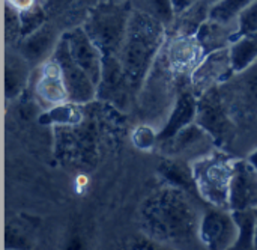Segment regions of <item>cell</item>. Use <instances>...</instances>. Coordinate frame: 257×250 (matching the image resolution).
Listing matches in <instances>:
<instances>
[{
	"label": "cell",
	"instance_id": "obj_1",
	"mask_svg": "<svg viewBox=\"0 0 257 250\" xmlns=\"http://www.w3.org/2000/svg\"><path fill=\"white\" fill-rule=\"evenodd\" d=\"M199 211L182 187L167 186L151 195L140 207V226L152 240L175 247L200 243Z\"/></svg>",
	"mask_w": 257,
	"mask_h": 250
},
{
	"label": "cell",
	"instance_id": "obj_15",
	"mask_svg": "<svg viewBox=\"0 0 257 250\" xmlns=\"http://www.w3.org/2000/svg\"><path fill=\"white\" fill-rule=\"evenodd\" d=\"M36 69H38V78L35 81L36 98L48 107H57L65 103H69L68 91L57 60L51 56L47 62H44Z\"/></svg>",
	"mask_w": 257,
	"mask_h": 250
},
{
	"label": "cell",
	"instance_id": "obj_21",
	"mask_svg": "<svg viewBox=\"0 0 257 250\" xmlns=\"http://www.w3.org/2000/svg\"><path fill=\"white\" fill-rule=\"evenodd\" d=\"M235 74L245 71L257 60V32L238 36L229 47Z\"/></svg>",
	"mask_w": 257,
	"mask_h": 250
},
{
	"label": "cell",
	"instance_id": "obj_19",
	"mask_svg": "<svg viewBox=\"0 0 257 250\" xmlns=\"http://www.w3.org/2000/svg\"><path fill=\"white\" fill-rule=\"evenodd\" d=\"M32 65L14 47L6 48L5 54V97L6 100L17 98L27 86Z\"/></svg>",
	"mask_w": 257,
	"mask_h": 250
},
{
	"label": "cell",
	"instance_id": "obj_12",
	"mask_svg": "<svg viewBox=\"0 0 257 250\" xmlns=\"http://www.w3.org/2000/svg\"><path fill=\"white\" fill-rule=\"evenodd\" d=\"M62 33L63 32L57 26H54L51 21H47L42 27H39L33 33L21 38L17 42V45H14V48L18 50L20 54L32 66L38 68L53 56L62 38Z\"/></svg>",
	"mask_w": 257,
	"mask_h": 250
},
{
	"label": "cell",
	"instance_id": "obj_13",
	"mask_svg": "<svg viewBox=\"0 0 257 250\" xmlns=\"http://www.w3.org/2000/svg\"><path fill=\"white\" fill-rule=\"evenodd\" d=\"M257 207V169L247 158H236L229 190V210Z\"/></svg>",
	"mask_w": 257,
	"mask_h": 250
},
{
	"label": "cell",
	"instance_id": "obj_31",
	"mask_svg": "<svg viewBox=\"0 0 257 250\" xmlns=\"http://www.w3.org/2000/svg\"><path fill=\"white\" fill-rule=\"evenodd\" d=\"M254 214H256V237H254V249H257V207L254 208Z\"/></svg>",
	"mask_w": 257,
	"mask_h": 250
},
{
	"label": "cell",
	"instance_id": "obj_22",
	"mask_svg": "<svg viewBox=\"0 0 257 250\" xmlns=\"http://www.w3.org/2000/svg\"><path fill=\"white\" fill-rule=\"evenodd\" d=\"M235 222L238 225L239 237L233 249H254V237H256V214L254 208L232 211Z\"/></svg>",
	"mask_w": 257,
	"mask_h": 250
},
{
	"label": "cell",
	"instance_id": "obj_9",
	"mask_svg": "<svg viewBox=\"0 0 257 250\" xmlns=\"http://www.w3.org/2000/svg\"><path fill=\"white\" fill-rule=\"evenodd\" d=\"M96 98L108 101L123 112H128L134 101H137V92L117 56H104Z\"/></svg>",
	"mask_w": 257,
	"mask_h": 250
},
{
	"label": "cell",
	"instance_id": "obj_26",
	"mask_svg": "<svg viewBox=\"0 0 257 250\" xmlns=\"http://www.w3.org/2000/svg\"><path fill=\"white\" fill-rule=\"evenodd\" d=\"M21 15L20 11L5 2V41L8 47L17 45L21 39Z\"/></svg>",
	"mask_w": 257,
	"mask_h": 250
},
{
	"label": "cell",
	"instance_id": "obj_10",
	"mask_svg": "<svg viewBox=\"0 0 257 250\" xmlns=\"http://www.w3.org/2000/svg\"><path fill=\"white\" fill-rule=\"evenodd\" d=\"M158 146L160 149L164 151L167 157L176 160L181 158L191 163L196 158L215 149L218 145L205 128H202L197 122H193L185 128H182L178 134H175L167 142L160 143Z\"/></svg>",
	"mask_w": 257,
	"mask_h": 250
},
{
	"label": "cell",
	"instance_id": "obj_24",
	"mask_svg": "<svg viewBox=\"0 0 257 250\" xmlns=\"http://www.w3.org/2000/svg\"><path fill=\"white\" fill-rule=\"evenodd\" d=\"M131 5L134 9H139L157 20H160L167 27L172 24V21L175 18L172 0H131Z\"/></svg>",
	"mask_w": 257,
	"mask_h": 250
},
{
	"label": "cell",
	"instance_id": "obj_25",
	"mask_svg": "<svg viewBox=\"0 0 257 250\" xmlns=\"http://www.w3.org/2000/svg\"><path fill=\"white\" fill-rule=\"evenodd\" d=\"M20 15H21V33H23L21 38L33 33L35 30H38L48 21L47 12L42 3H36L26 11H20Z\"/></svg>",
	"mask_w": 257,
	"mask_h": 250
},
{
	"label": "cell",
	"instance_id": "obj_20",
	"mask_svg": "<svg viewBox=\"0 0 257 250\" xmlns=\"http://www.w3.org/2000/svg\"><path fill=\"white\" fill-rule=\"evenodd\" d=\"M211 6L205 0H197L185 11L175 15L167 27L169 36H196L202 24L209 18Z\"/></svg>",
	"mask_w": 257,
	"mask_h": 250
},
{
	"label": "cell",
	"instance_id": "obj_23",
	"mask_svg": "<svg viewBox=\"0 0 257 250\" xmlns=\"http://www.w3.org/2000/svg\"><path fill=\"white\" fill-rule=\"evenodd\" d=\"M254 0H220L211 8L209 18L221 23H238L239 15Z\"/></svg>",
	"mask_w": 257,
	"mask_h": 250
},
{
	"label": "cell",
	"instance_id": "obj_7",
	"mask_svg": "<svg viewBox=\"0 0 257 250\" xmlns=\"http://www.w3.org/2000/svg\"><path fill=\"white\" fill-rule=\"evenodd\" d=\"M53 57L57 60L62 77L68 91V100L72 104H84L93 101L98 95L96 83L89 77V74L72 59L68 39L62 33V38L53 53Z\"/></svg>",
	"mask_w": 257,
	"mask_h": 250
},
{
	"label": "cell",
	"instance_id": "obj_8",
	"mask_svg": "<svg viewBox=\"0 0 257 250\" xmlns=\"http://www.w3.org/2000/svg\"><path fill=\"white\" fill-rule=\"evenodd\" d=\"M199 237L200 244L208 249H233L239 237L233 213L227 208L209 205L202 214Z\"/></svg>",
	"mask_w": 257,
	"mask_h": 250
},
{
	"label": "cell",
	"instance_id": "obj_32",
	"mask_svg": "<svg viewBox=\"0 0 257 250\" xmlns=\"http://www.w3.org/2000/svg\"><path fill=\"white\" fill-rule=\"evenodd\" d=\"M205 2H206V3H208V5H209L211 8H212V6H214L215 3H218L220 0H205Z\"/></svg>",
	"mask_w": 257,
	"mask_h": 250
},
{
	"label": "cell",
	"instance_id": "obj_16",
	"mask_svg": "<svg viewBox=\"0 0 257 250\" xmlns=\"http://www.w3.org/2000/svg\"><path fill=\"white\" fill-rule=\"evenodd\" d=\"M99 0H47L44 3L48 21L62 32L81 26L89 11Z\"/></svg>",
	"mask_w": 257,
	"mask_h": 250
},
{
	"label": "cell",
	"instance_id": "obj_3",
	"mask_svg": "<svg viewBox=\"0 0 257 250\" xmlns=\"http://www.w3.org/2000/svg\"><path fill=\"white\" fill-rule=\"evenodd\" d=\"M131 2L99 0L87 14L81 27L96 44L102 56H117L126 35Z\"/></svg>",
	"mask_w": 257,
	"mask_h": 250
},
{
	"label": "cell",
	"instance_id": "obj_29",
	"mask_svg": "<svg viewBox=\"0 0 257 250\" xmlns=\"http://www.w3.org/2000/svg\"><path fill=\"white\" fill-rule=\"evenodd\" d=\"M197 0H172V6H173V11H175V15L185 11L187 8H190L193 3H196Z\"/></svg>",
	"mask_w": 257,
	"mask_h": 250
},
{
	"label": "cell",
	"instance_id": "obj_18",
	"mask_svg": "<svg viewBox=\"0 0 257 250\" xmlns=\"http://www.w3.org/2000/svg\"><path fill=\"white\" fill-rule=\"evenodd\" d=\"M196 38L200 42L205 56L217 50L229 48L238 38V23H221L208 18L196 33Z\"/></svg>",
	"mask_w": 257,
	"mask_h": 250
},
{
	"label": "cell",
	"instance_id": "obj_27",
	"mask_svg": "<svg viewBox=\"0 0 257 250\" xmlns=\"http://www.w3.org/2000/svg\"><path fill=\"white\" fill-rule=\"evenodd\" d=\"M257 32V0H254L238 18V36Z\"/></svg>",
	"mask_w": 257,
	"mask_h": 250
},
{
	"label": "cell",
	"instance_id": "obj_34",
	"mask_svg": "<svg viewBox=\"0 0 257 250\" xmlns=\"http://www.w3.org/2000/svg\"><path fill=\"white\" fill-rule=\"evenodd\" d=\"M38 2H39V3H42V5H44V3H45V2H47V0H38Z\"/></svg>",
	"mask_w": 257,
	"mask_h": 250
},
{
	"label": "cell",
	"instance_id": "obj_2",
	"mask_svg": "<svg viewBox=\"0 0 257 250\" xmlns=\"http://www.w3.org/2000/svg\"><path fill=\"white\" fill-rule=\"evenodd\" d=\"M166 39L167 26L164 23L133 8L117 57L137 95Z\"/></svg>",
	"mask_w": 257,
	"mask_h": 250
},
{
	"label": "cell",
	"instance_id": "obj_14",
	"mask_svg": "<svg viewBox=\"0 0 257 250\" xmlns=\"http://www.w3.org/2000/svg\"><path fill=\"white\" fill-rule=\"evenodd\" d=\"M63 35L68 39L69 51L72 59L89 74V77L99 85L101 72H102V53L96 47V44L87 36L84 29L81 26L72 27L69 30H65Z\"/></svg>",
	"mask_w": 257,
	"mask_h": 250
},
{
	"label": "cell",
	"instance_id": "obj_17",
	"mask_svg": "<svg viewBox=\"0 0 257 250\" xmlns=\"http://www.w3.org/2000/svg\"><path fill=\"white\" fill-rule=\"evenodd\" d=\"M197 103H199V97L191 91V88H187L179 94L167 122L157 133V145L167 142L175 134H178L182 128L196 122Z\"/></svg>",
	"mask_w": 257,
	"mask_h": 250
},
{
	"label": "cell",
	"instance_id": "obj_5",
	"mask_svg": "<svg viewBox=\"0 0 257 250\" xmlns=\"http://www.w3.org/2000/svg\"><path fill=\"white\" fill-rule=\"evenodd\" d=\"M218 88L236 125V133L241 127L257 133V60Z\"/></svg>",
	"mask_w": 257,
	"mask_h": 250
},
{
	"label": "cell",
	"instance_id": "obj_11",
	"mask_svg": "<svg viewBox=\"0 0 257 250\" xmlns=\"http://www.w3.org/2000/svg\"><path fill=\"white\" fill-rule=\"evenodd\" d=\"M235 74L229 48L206 54L191 74V91L200 97L206 91L221 86Z\"/></svg>",
	"mask_w": 257,
	"mask_h": 250
},
{
	"label": "cell",
	"instance_id": "obj_6",
	"mask_svg": "<svg viewBox=\"0 0 257 250\" xmlns=\"http://www.w3.org/2000/svg\"><path fill=\"white\" fill-rule=\"evenodd\" d=\"M196 122L214 137L220 148L232 145L236 137V125L227 112L218 86L199 97Z\"/></svg>",
	"mask_w": 257,
	"mask_h": 250
},
{
	"label": "cell",
	"instance_id": "obj_33",
	"mask_svg": "<svg viewBox=\"0 0 257 250\" xmlns=\"http://www.w3.org/2000/svg\"><path fill=\"white\" fill-rule=\"evenodd\" d=\"M113 2H131V0H113Z\"/></svg>",
	"mask_w": 257,
	"mask_h": 250
},
{
	"label": "cell",
	"instance_id": "obj_28",
	"mask_svg": "<svg viewBox=\"0 0 257 250\" xmlns=\"http://www.w3.org/2000/svg\"><path fill=\"white\" fill-rule=\"evenodd\" d=\"M6 3H9L11 6H14L18 11H26L29 8H32L33 5L39 3L38 0H5Z\"/></svg>",
	"mask_w": 257,
	"mask_h": 250
},
{
	"label": "cell",
	"instance_id": "obj_30",
	"mask_svg": "<svg viewBox=\"0 0 257 250\" xmlns=\"http://www.w3.org/2000/svg\"><path fill=\"white\" fill-rule=\"evenodd\" d=\"M247 160H248V161H250V163H251V164H253V166L257 169V148L247 155Z\"/></svg>",
	"mask_w": 257,
	"mask_h": 250
},
{
	"label": "cell",
	"instance_id": "obj_4",
	"mask_svg": "<svg viewBox=\"0 0 257 250\" xmlns=\"http://www.w3.org/2000/svg\"><path fill=\"white\" fill-rule=\"evenodd\" d=\"M235 161L233 155L215 148L190 163L196 192L208 205L229 210V190Z\"/></svg>",
	"mask_w": 257,
	"mask_h": 250
}]
</instances>
